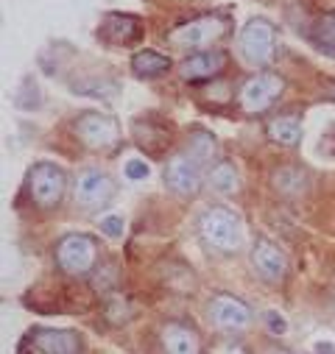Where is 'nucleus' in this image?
I'll list each match as a JSON object with an SVG mask.
<instances>
[{
	"label": "nucleus",
	"instance_id": "ddd939ff",
	"mask_svg": "<svg viewBox=\"0 0 335 354\" xmlns=\"http://www.w3.org/2000/svg\"><path fill=\"white\" fill-rule=\"evenodd\" d=\"M34 346L39 354H78L81 343L70 329H37Z\"/></svg>",
	"mask_w": 335,
	"mask_h": 354
},
{
	"label": "nucleus",
	"instance_id": "f03ea898",
	"mask_svg": "<svg viewBox=\"0 0 335 354\" xmlns=\"http://www.w3.org/2000/svg\"><path fill=\"white\" fill-rule=\"evenodd\" d=\"M237 50H240L243 62L251 64V67L269 64L274 59V53H277V28H274V23H269L266 17L248 20L240 28Z\"/></svg>",
	"mask_w": 335,
	"mask_h": 354
},
{
	"label": "nucleus",
	"instance_id": "39448f33",
	"mask_svg": "<svg viewBox=\"0 0 335 354\" xmlns=\"http://www.w3.org/2000/svg\"><path fill=\"white\" fill-rule=\"evenodd\" d=\"M224 31H226V20H221L215 15H207V17H196L190 23H182L179 28H174L171 34H168V39H171L176 48L199 53L201 48H207L215 39H221Z\"/></svg>",
	"mask_w": 335,
	"mask_h": 354
},
{
	"label": "nucleus",
	"instance_id": "aec40b11",
	"mask_svg": "<svg viewBox=\"0 0 335 354\" xmlns=\"http://www.w3.org/2000/svg\"><path fill=\"white\" fill-rule=\"evenodd\" d=\"M98 226H101V232H104L107 237H112V240H120V237L126 234V221H123V215H104V218L98 221Z\"/></svg>",
	"mask_w": 335,
	"mask_h": 354
},
{
	"label": "nucleus",
	"instance_id": "4be33fe9",
	"mask_svg": "<svg viewBox=\"0 0 335 354\" xmlns=\"http://www.w3.org/2000/svg\"><path fill=\"white\" fill-rule=\"evenodd\" d=\"M266 326H269L271 335H288V321H285V315H280L277 310H269V313H266Z\"/></svg>",
	"mask_w": 335,
	"mask_h": 354
},
{
	"label": "nucleus",
	"instance_id": "412c9836",
	"mask_svg": "<svg viewBox=\"0 0 335 354\" xmlns=\"http://www.w3.org/2000/svg\"><path fill=\"white\" fill-rule=\"evenodd\" d=\"M123 173H126L129 182H140V179H148V176H151V167H148L145 159H129L123 165Z\"/></svg>",
	"mask_w": 335,
	"mask_h": 354
},
{
	"label": "nucleus",
	"instance_id": "393cba45",
	"mask_svg": "<svg viewBox=\"0 0 335 354\" xmlns=\"http://www.w3.org/2000/svg\"><path fill=\"white\" fill-rule=\"evenodd\" d=\"M269 354H291V351H282V348H274V351H269Z\"/></svg>",
	"mask_w": 335,
	"mask_h": 354
},
{
	"label": "nucleus",
	"instance_id": "6e6552de",
	"mask_svg": "<svg viewBox=\"0 0 335 354\" xmlns=\"http://www.w3.org/2000/svg\"><path fill=\"white\" fill-rule=\"evenodd\" d=\"M285 90V81L274 73H257L255 78H248L240 90V106L246 112H266Z\"/></svg>",
	"mask_w": 335,
	"mask_h": 354
},
{
	"label": "nucleus",
	"instance_id": "20e7f679",
	"mask_svg": "<svg viewBox=\"0 0 335 354\" xmlns=\"http://www.w3.org/2000/svg\"><path fill=\"white\" fill-rule=\"evenodd\" d=\"M64 187H67V176L53 162H37L28 170V196L37 207H45V209L56 207L64 196Z\"/></svg>",
	"mask_w": 335,
	"mask_h": 354
},
{
	"label": "nucleus",
	"instance_id": "a211bd4d",
	"mask_svg": "<svg viewBox=\"0 0 335 354\" xmlns=\"http://www.w3.org/2000/svg\"><path fill=\"white\" fill-rule=\"evenodd\" d=\"M269 137L280 145H296L302 140V120L293 118V115H282V118H274L269 123Z\"/></svg>",
	"mask_w": 335,
	"mask_h": 354
},
{
	"label": "nucleus",
	"instance_id": "9d476101",
	"mask_svg": "<svg viewBox=\"0 0 335 354\" xmlns=\"http://www.w3.org/2000/svg\"><path fill=\"white\" fill-rule=\"evenodd\" d=\"M251 268L266 282H280L288 271V259L271 240H257L255 248H251Z\"/></svg>",
	"mask_w": 335,
	"mask_h": 354
},
{
	"label": "nucleus",
	"instance_id": "423d86ee",
	"mask_svg": "<svg viewBox=\"0 0 335 354\" xmlns=\"http://www.w3.org/2000/svg\"><path fill=\"white\" fill-rule=\"evenodd\" d=\"M201 179H204V162L196 159L188 151L176 153L171 162L165 165V185H168V190L182 196V198L193 196L201 187Z\"/></svg>",
	"mask_w": 335,
	"mask_h": 354
},
{
	"label": "nucleus",
	"instance_id": "b1692460",
	"mask_svg": "<svg viewBox=\"0 0 335 354\" xmlns=\"http://www.w3.org/2000/svg\"><path fill=\"white\" fill-rule=\"evenodd\" d=\"M218 354H243V348L235 346V343H224V346L218 348Z\"/></svg>",
	"mask_w": 335,
	"mask_h": 354
},
{
	"label": "nucleus",
	"instance_id": "dca6fc26",
	"mask_svg": "<svg viewBox=\"0 0 335 354\" xmlns=\"http://www.w3.org/2000/svg\"><path fill=\"white\" fill-rule=\"evenodd\" d=\"M132 70H134L137 78H156V75H165L168 70H171V59H168L165 53H159V50L145 48V50H137L132 56Z\"/></svg>",
	"mask_w": 335,
	"mask_h": 354
},
{
	"label": "nucleus",
	"instance_id": "7ed1b4c3",
	"mask_svg": "<svg viewBox=\"0 0 335 354\" xmlns=\"http://www.w3.org/2000/svg\"><path fill=\"white\" fill-rule=\"evenodd\" d=\"M98 259V245L90 234H67L56 245V262L59 268L70 277H84L93 271V265Z\"/></svg>",
	"mask_w": 335,
	"mask_h": 354
},
{
	"label": "nucleus",
	"instance_id": "f3484780",
	"mask_svg": "<svg viewBox=\"0 0 335 354\" xmlns=\"http://www.w3.org/2000/svg\"><path fill=\"white\" fill-rule=\"evenodd\" d=\"M207 185H210L215 193H221V196H232V193H237V187H240L237 167H235L232 162H218V165L207 173Z\"/></svg>",
	"mask_w": 335,
	"mask_h": 354
},
{
	"label": "nucleus",
	"instance_id": "9b49d317",
	"mask_svg": "<svg viewBox=\"0 0 335 354\" xmlns=\"http://www.w3.org/2000/svg\"><path fill=\"white\" fill-rule=\"evenodd\" d=\"M210 315L221 329H246L251 324V310L235 296H215L210 301Z\"/></svg>",
	"mask_w": 335,
	"mask_h": 354
},
{
	"label": "nucleus",
	"instance_id": "0eeeda50",
	"mask_svg": "<svg viewBox=\"0 0 335 354\" xmlns=\"http://www.w3.org/2000/svg\"><path fill=\"white\" fill-rule=\"evenodd\" d=\"M73 131L75 137L87 145V148H96V151H107L118 142L120 137V129H118V120L109 118L107 112H84L75 123H73Z\"/></svg>",
	"mask_w": 335,
	"mask_h": 354
},
{
	"label": "nucleus",
	"instance_id": "f257e3e1",
	"mask_svg": "<svg viewBox=\"0 0 335 354\" xmlns=\"http://www.w3.org/2000/svg\"><path fill=\"white\" fill-rule=\"evenodd\" d=\"M199 234L207 245L218 248V251H240L243 243H246V229H243V221L235 209L229 207H210L201 212L199 218Z\"/></svg>",
	"mask_w": 335,
	"mask_h": 354
},
{
	"label": "nucleus",
	"instance_id": "f8f14e48",
	"mask_svg": "<svg viewBox=\"0 0 335 354\" xmlns=\"http://www.w3.org/2000/svg\"><path fill=\"white\" fill-rule=\"evenodd\" d=\"M140 34H143V26H140V20L134 15H118V12H112L98 26V37L109 39L112 45H132V42L140 39Z\"/></svg>",
	"mask_w": 335,
	"mask_h": 354
},
{
	"label": "nucleus",
	"instance_id": "2eb2a0df",
	"mask_svg": "<svg viewBox=\"0 0 335 354\" xmlns=\"http://www.w3.org/2000/svg\"><path fill=\"white\" fill-rule=\"evenodd\" d=\"M162 346L168 354H199V337L182 324H168L162 329Z\"/></svg>",
	"mask_w": 335,
	"mask_h": 354
},
{
	"label": "nucleus",
	"instance_id": "6ab92c4d",
	"mask_svg": "<svg viewBox=\"0 0 335 354\" xmlns=\"http://www.w3.org/2000/svg\"><path fill=\"white\" fill-rule=\"evenodd\" d=\"M313 39L327 48V50H335V12H327L316 20V28H313Z\"/></svg>",
	"mask_w": 335,
	"mask_h": 354
},
{
	"label": "nucleus",
	"instance_id": "1a4fd4ad",
	"mask_svg": "<svg viewBox=\"0 0 335 354\" xmlns=\"http://www.w3.org/2000/svg\"><path fill=\"white\" fill-rule=\"evenodd\" d=\"M73 193H75V201H78L81 207L93 209V207L107 204V201L115 196V182H112V176H107L104 170H93V167H90V170H81V173L75 176Z\"/></svg>",
	"mask_w": 335,
	"mask_h": 354
},
{
	"label": "nucleus",
	"instance_id": "4468645a",
	"mask_svg": "<svg viewBox=\"0 0 335 354\" xmlns=\"http://www.w3.org/2000/svg\"><path fill=\"white\" fill-rule=\"evenodd\" d=\"M221 67H224V53H218V50H199V53H193V56H188L182 62L179 73H182V78L193 81V78H210V75L221 73Z\"/></svg>",
	"mask_w": 335,
	"mask_h": 354
},
{
	"label": "nucleus",
	"instance_id": "5701e85b",
	"mask_svg": "<svg viewBox=\"0 0 335 354\" xmlns=\"http://www.w3.org/2000/svg\"><path fill=\"white\" fill-rule=\"evenodd\" d=\"M313 351H316V354H335V343H332V340H318V343L313 346Z\"/></svg>",
	"mask_w": 335,
	"mask_h": 354
}]
</instances>
